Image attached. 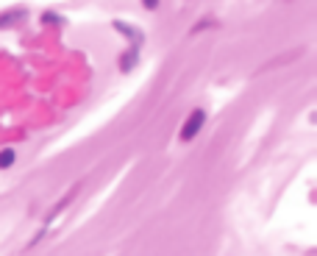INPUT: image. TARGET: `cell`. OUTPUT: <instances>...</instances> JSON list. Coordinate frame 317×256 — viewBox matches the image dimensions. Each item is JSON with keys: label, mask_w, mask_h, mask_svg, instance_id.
Listing matches in <instances>:
<instances>
[{"label": "cell", "mask_w": 317, "mask_h": 256, "mask_svg": "<svg viewBox=\"0 0 317 256\" xmlns=\"http://www.w3.org/2000/svg\"><path fill=\"white\" fill-rule=\"evenodd\" d=\"M203 120H206V115H203L201 109H195L189 115V120L184 123V126H181V139L184 142H189V139H195V134L198 131H201V126H203Z\"/></svg>", "instance_id": "cell-1"}, {"label": "cell", "mask_w": 317, "mask_h": 256, "mask_svg": "<svg viewBox=\"0 0 317 256\" xmlns=\"http://www.w3.org/2000/svg\"><path fill=\"white\" fill-rule=\"evenodd\" d=\"M11 162H14V153H11V151H3V153H0V167H9Z\"/></svg>", "instance_id": "cell-2"}]
</instances>
